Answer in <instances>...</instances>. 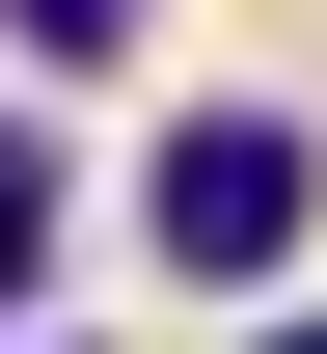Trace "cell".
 Returning a JSON list of instances; mask_svg holds the SVG:
<instances>
[{
  "label": "cell",
  "instance_id": "cell-3",
  "mask_svg": "<svg viewBox=\"0 0 327 354\" xmlns=\"http://www.w3.org/2000/svg\"><path fill=\"white\" fill-rule=\"evenodd\" d=\"M28 55H137V0H28Z\"/></svg>",
  "mask_w": 327,
  "mask_h": 354
},
{
  "label": "cell",
  "instance_id": "cell-1",
  "mask_svg": "<svg viewBox=\"0 0 327 354\" xmlns=\"http://www.w3.org/2000/svg\"><path fill=\"white\" fill-rule=\"evenodd\" d=\"M164 245L245 300V272L300 245V136H273V109H191V136H164Z\"/></svg>",
  "mask_w": 327,
  "mask_h": 354
},
{
  "label": "cell",
  "instance_id": "cell-4",
  "mask_svg": "<svg viewBox=\"0 0 327 354\" xmlns=\"http://www.w3.org/2000/svg\"><path fill=\"white\" fill-rule=\"evenodd\" d=\"M273 354H327V327H273Z\"/></svg>",
  "mask_w": 327,
  "mask_h": 354
},
{
  "label": "cell",
  "instance_id": "cell-2",
  "mask_svg": "<svg viewBox=\"0 0 327 354\" xmlns=\"http://www.w3.org/2000/svg\"><path fill=\"white\" fill-rule=\"evenodd\" d=\"M28 272H55V136L0 109V300H28Z\"/></svg>",
  "mask_w": 327,
  "mask_h": 354
}]
</instances>
